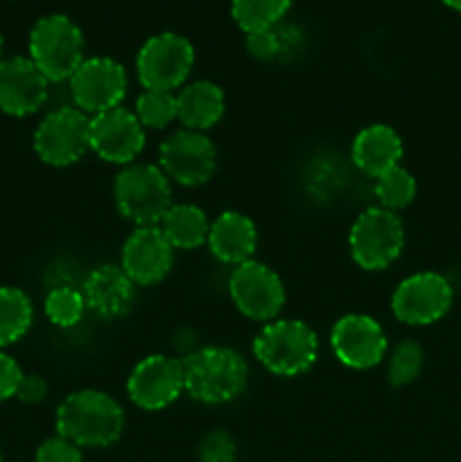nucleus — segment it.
<instances>
[{
	"label": "nucleus",
	"mask_w": 461,
	"mask_h": 462,
	"mask_svg": "<svg viewBox=\"0 0 461 462\" xmlns=\"http://www.w3.org/2000/svg\"><path fill=\"white\" fill-rule=\"evenodd\" d=\"M57 436L75 442L81 449H107L125 431V411L120 402L104 391H75L59 404L54 415Z\"/></svg>",
	"instance_id": "1"
},
{
	"label": "nucleus",
	"mask_w": 461,
	"mask_h": 462,
	"mask_svg": "<svg viewBox=\"0 0 461 462\" xmlns=\"http://www.w3.org/2000/svg\"><path fill=\"white\" fill-rule=\"evenodd\" d=\"M183 388L199 404H229L249 383V365L240 352L221 346L199 347L181 359Z\"/></svg>",
	"instance_id": "2"
},
{
	"label": "nucleus",
	"mask_w": 461,
	"mask_h": 462,
	"mask_svg": "<svg viewBox=\"0 0 461 462\" xmlns=\"http://www.w3.org/2000/svg\"><path fill=\"white\" fill-rule=\"evenodd\" d=\"M319 338L307 323L296 319H276L253 338L258 364L278 377H298L315 365Z\"/></svg>",
	"instance_id": "3"
},
{
	"label": "nucleus",
	"mask_w": 461,
	"mask_h": 462,
	"mask_svg": "<svg viewBox=\"0 0 461 462\" xmlns=\"http://www.w3.org/2000/svg\"><path fill=\"white\" fill-rule=\"evenodd\" d=\"M118 212L131 224L158 226L172 208V185L158 165L131 162L122 167L113 183Z\"/></svg>",
	"instance_id": "4"
},
{
	"label": "nucleus",
	"mask_w": 461,
	"mask_h": 462,
	"mask_svg": "<svg viewBox=\"0 0 461 462\" xmlns=\"http://www.w3.org/2000/svg\"><path fill=\"white\" fill-rule=\"evenodd\" d=\"M30 59L45 79L66 81L84 61V34L72 18L50 14L30 32Z\"/></svg>",
	"instance_id": "5"
},
{
	"label": "nucleus",
	"mask_w": 461,
	"mask_h": 462,
	"mask_svg": "<svg viewBox=\"0 0 461 462\" xmlns=\"http://www.w3.org/2000/svg\"><path fill=\"white\" fill-rule=\"evenodd\" d=\"M405 246V226L400 217L384 208L362 212L348 233L351 257L360 269L384 271L400 257Z\"/></svg>",
	"instance_id": "6"
},
{
	"label": "nucleus",
	"mask_w": 461,
	"mask_h": 462,
	"mask_svg": "<svg viewBox=\"0 0 461 462\" xmlns=\"http://www.w3.org/2000/svg\"><path fill=\"white\" fill-rule=\"evenodd\" d=\"M32 144L45 165H75L90 149V117L77 106L54 108L39 122Z\"/></svg>",
	"instance_id": "7"
},
{
	"label": "nucleus",
	"mask_w": 461,
	"mask_h": 462,
	"mask_svg": "<svg viewBox=\"0 0 461 462\" xmlns=\"http://www.w3.org/2000/svg\"><path fill=\"white\" fill-rule=\"evenodd\" d=\"M194 66V48L176 32L149 36L136 57V72L145 90H174L185 84Z\"/></svg>",
	"instance_id": "8"
},
{
	"label": "nucleus",
	"mask_w": 461,
	"mask_h": 462,
	"mask_svg": "<svg viewBox=\"0 0 461 462\" xmlns=\"http://www.w3.org/2000/svg\"><path fill=\"white\" fill-rule=\"evenodd\" d=\"M229 296L242 316L271 323L285 307V284L274 269L256 260L235 266L229 278Z\"/></svg>",
	"instance_id": "9"
},
{
	"label": "nucleus",
	"mask_w": 461,
	"mask_h": 462,
	"mask_svg": "<svg viewBox=\"0 0 461 462\" xmlns=\"http://www.w3.org/2000/svg\"><path fill=\"white\" fill-rule=\"evenodd\" d=\"M158 167L174 183L183 188H197V185L208 183L215 174L217 149L211 138L199 131H174L161 143Z\"/></svg>",
	"instance_id": "10"
},
{
	"label": "nucleus",
	"mask_w": 461,
	"mask_h": 462,
	"mask_svg": "<svg viewBox=\"0 0 461 462\" xmlns=\"http://www.w3.org/2000/svg\"><path fill=\"white\" fill-rule=\"evenodd\" d=\"M71 97L86 116L118 108L127 95V70L111 57H90L68 79Z\"/></svg>",
	"instance_id": "11"
},
{
	"label": "nucleus",
	"mask_w": 461,
	"mask_h": 462,
	"mask_svg": "<svg viewBox=\"0 0 461 462\" xmlns=\"http://www.w3.org/2000/svg\"><path fill=\"white\" fill-rule=\"evenodd\" d=\"M452 296V284L446 275L432 271L414 273L402 280L393 291L391 311L405 325H432L450 311Z\"/></svg>",
	"instance_id": "12"
},
{
	"label": "nucleus",
	"mask_w": 461,
	"mask_h": 462,
	"mask_svg": "<svg viewBox=\"0 0 461 462\" xmlns=\"http://www.w3.org/2000/svg\"><path fill=\"white\" fill-rule=\"evenodd\" d=\"M183 391V364L167 355L145 356L127 379V395L143 411L167 409Z\"/></svg>",
	"instance_id": "13"
},
{
	"label": "nucleus",
	"mask_w": 461,
	"mask_h": 462,
	"mask_svg": "<svg viewBox=\"0 0 461 462\" xmlns=\"http://www.w3.org/2000/svg\"><path fill=\"white\" fill-rule=\"evenodd\" d=\"M330 347L348 368L369 370L387 356L389 343L378 320L366 314H348L334 323Z\"/></svg>",
	"instance_id": "14"
},
{
	"label": "nucleus",
	"mask_w": 461,
	"mask_h": 462,
	"mask_svg": "<svg viewBox=\"0 0 461 462\" xmlns=\"http://www.w3.org/2000/svg\"><path fill=\"white\" fill-rule=\"evenodd\" d=\"M174 264V248L158 226H140L122 244L120 269L136 287L163 282Z\"/></svg>",
	"instance_id": "15"
},
{
	"label": "nucleus",
	"mask_w": 461,
	"mask_h": 462,
	"mask_svg": "<svg viewBox=\"0 0 461 462\" xmlns=\"http://www.w3.org/2000/svg\"><path fill=\"white\" fill-rule=\"evenodd\" d=\"M90 149L113 165H131L145 149V129L134 111L118 106L90 117Z\"/></svg>",
	"instance_id": "16"
},
{
	"label": "nucleus",
	"mask_w": 461,
	"mask_h": 462,
	"mask_svg": "<svg viewBox=\"0 0 461 462\" xmlns=\"http://www.w3.org/2000/svg\"><path fill=\"white\" fill-rule=\"evenodd\" d=\"M50 81L30 57L0 59V111L27 117L48 102Z\"/></svg>",
	"instance_id": "17"
},
{
	"label": "nucleus",
	"mask_w": 461,
	"mask_h": 462,
	"mask_svg": "<svg viewBox=\"0 0 461 462\" xmlns=\"http://www.w3.org/2000/svg\"><path fill=\"white\" fill-rule=\"evenodd\" d=\"M81 293H84L86 310L108 320L127 316L136 302V284L120 266L113 264L95 266L86 275Z\"/></svg>",
	"instance_id": "18"
},
{
	"label": "nucleus",
	"mask_w": 461,
	"mask_h": 462,
	"mask_svg": "<svg viewBox=\"0 0 461 462\" xmlns=\"http://www.w3.org/2000/svg\"><path fill=\"white\" fill-rule=\"evenodd\" d=\"M206 244L212 257L221 264L240 266L253 260L258 248L256 224L242 212L226 210L211 221Z\"/></svg>",
	"instance_id": "19"
},
{
	"label": "nucleus",
	"mask_w": 461,
	"mask_h": 462,
	"mask_svg": "<svg viewBox=\"0 0 461 462\" xmlns=\"http://www.w3.org/2000/svg\"><path fill=\"white\" fill-rule=\"evenodd\" d=\"M351 153L353 162L364 174L378 179L384 171L400 165L405 147H402V138L396 129H391L389 125H369L355 135Z\"/></svg>",
	"instance_id": "20"
},
{
	"label": "nucleus",
	"mask_w": 461,
	"mask_h": 462,
	"mask_svg": "<svg viewBox=\"0 0 461 462\" xmlns=\"http://www.w3.org/2000/svg\"><path fill=\"white\" fill-rule=\"evenodd\" d=\"M224 90L206 79L185 84L176 95V120L183 129L203 131L212 129L224 117Z\"/></svg>",
	"instance_id": "21"
},
{
	"label": "nucleus",
	"mask_w": 461,
	"mask_h": 462,
	"mask_svg": "<svg viewBox=\"0 0 461 462\" xmlns=\"http://www.w3.org/2000/svg\"><path fill=\"white\" fill-rule=\"evenodd\" d=\"M158 228L174 251H194L206 244L211 221L199 206H193V203H176L174 206L172 203Z\"/></svg>",
	"instance_id": "22"
},
{
	"label": "nucleus",
	"mask_w": 461,
	"mask_h": 462,
	"mask_svg": "<svg viewBox=\"0 0 461 462\" xmlns=\"http://www.w3.org/2000/svg\"><path fill=\"white\" fill-rule=\"evenodd\" d=\"M34 323V305L18 287H0V350L21 341Z\"/></svg>",
	"instance_id": "23"
},
{
	"label": "nucleus",
	"mask_w": 461,
	"mask_h": 462,
	"mask_svg": "<svg viewBox=\"0 0 461 462\" xmlns=\"http://www.w3.org/2000/svg\"><path fill=\"white\" fill-rule=\"evenodd\" d=\"M292 0H230V14L247 34L271 30L287 14Z\"/></svg>",
	"instance_id": "24"
},
{
	"label": "nucleus",
	"mask_w": 461,
	"mask_h": 462,
	"mask_svg": "<svg viewBox=\"0 0 461 462\" xmlns=\"http://www.w3.org/2000/svg\"><path fill=\"white\" fill-rule=\"evenodd\" d=\"M375 197L384 210H405L416 199V179L405 167H393L375 179Z\"/></svg>",
	"instance_id": "25"
},
{
	"label": "nucleus",
	"mask_w": 461,
	"mask_h": 462,
	"mask_svg": "<svg viewBox=\"0 0 461 462\" xmlns=\"http://www.w3.org/2000/svg\"><path fill=\"white\" fill-rule=\"evenodd\" d=\"M43 311L45 316H48L50 323L57 325V328H75V325L81 323V319H84V293L77 291L75 287H68V284L50 289V293L45 296L43 302Z\"/></svg>",
	"instance_id": "26"
},
{
	"label": "nucleus",
	"mask_w": 461,
	"mask_h": 462,
	"mask_svg": "<svg viewBox=\"0 0 461 462\" xmlns=\"http://www.w3.org/2000/svg\"><path fill=\"white\" fill-rule=\"evenodd\" d=\"M134 116L143 129H165L176 120V95L170 90H145L136 99Z\"/></svg>",
	"instance_id": "27"
},
{
	"label": "nucleus",
	"mask_w": 461,
	"mask_h": 462,
	"mask_svg": "<svg viewBox=\"0 0 461 462\" xmlns=\"http://www.w3.org/2000/svg\"><path fill=\"white\" fill-rule=\"evenodd\" d=\"M420 370H423V347L416 341H411V338H405V341L398 343L391 350V355H389V383L393 388L409 386L411 382L419 379Z\"/></svg>",
	"instance_id": "28"
},
{
	"label": "nucleus",
	"mask_w": 461,
	"mask_h": 462,
	"mask_svg": "<svg viewBox=\"0 0 461 462\" xmlns=\"http://www.w3.org/2000/svg\"><path fill=\"white\" fill-rule=\"evenodd\" d=\"M199 460L202 462H235L238 456V445L233 436L224 429H212L199 440Z\"/></svg>",
	"instance_id": "29"
},
{
	"label": "nucleus",
	"mask_w": 461,
	"mask_h": 462,
	"mask_svg": "<svg viewBox=\"0 0 461 462\" xmlns=\"http://www.w3.org/2000/svg\"><path fill=\"white\" fill-rule=\"evenodd\" d=\"M34 462H84V449L61 436H52L39 445Z\"/></svg>",
	"instance_id": "30"
},
{
	"label": "nucleus",
	"mask_w": 461,
	"mask_h": 462,
	"mask_svg": "<svg viewBox=\"0 0 461 462\" xmlns=\"http://www.w3.org/2000/svg\"><path fill=\"white\" fill-rule=\"evenodd\" d=\"M247 50L253 59H260V61L274 59L280 52V39L274 32V27L271 30H260L247 34Z\"/></svg>",
	"instance_id": "31"
},
{
	"label": "nucleus",
	"mask_w": 461,
	"mask_h": 462,
	"mask_svg": "<svg viewBox=\"0 0 461 462\" xmlns=\"http://www.w3.org/2000/svg\"><path fill=\"white\" fill-rule=\"evenodd\" d=\"M21 365L16 364V359H12L9 355L0 352V402H7L12 397H16L18 383L23 379Z\"/></svg>",
	"instance_id": "32"
},
{
	"label": "nucleus",
	"mask_w": 461,
	"mask_h": 462,
	"mask_svg": "<svg viewBox=\"0 0 461 462\" xmlns=\"http://www.w3.org/2000/svg\"><path fill=\"white\" fill-rule=\"evenodd\" d=\"M45 397H48V382L36 373L23 374L21 383H18L16 400H21L23 404H39Z\"/></svg>",
	"instance_id": "33"
},
{
	"label": "nucleus",
	"mask_w": 461,
	"mask_h": 462,
	"mask_svg": "<svg viewBox=\"0 0 461 462\" xmlns=\"http://www.w3.org/2000/svg\"><path fill=\"white\" fill-rule=\"evenodd\" d=\"M443 3L447 5V7L456 9V12H461V0H443Z\"/></svg>",
	"instance_id": "34"
},
{
	"label": "nucleus",
	"mask_w": 461,
	"mask_h": 462,
	"mask_svg": "<svg viewBox=\"0 0 461 462\" xmlns=\"http://www.w3.org/2000/svg\"><path fill=\"white\" fill-rule=\"evenodd\" d=\"M0 59H3V34H0Z\"/></svg>",
	"instance_id": "35"
},
{
	"label": "nucleus",
	"mask_w": 461,
	"mask_h": 462,
	"mask_svg": "<svg viewBox=\"0 0 461 462\" xmlns=\"http://www.w3.org/2000/svg\"><path fill=\"white\" fill-rule=\"evenodd\" d=\"M0 462H5V458H3V451H0Z\"/></svg>",
	"instance_id": "36"
}]
</instances>
